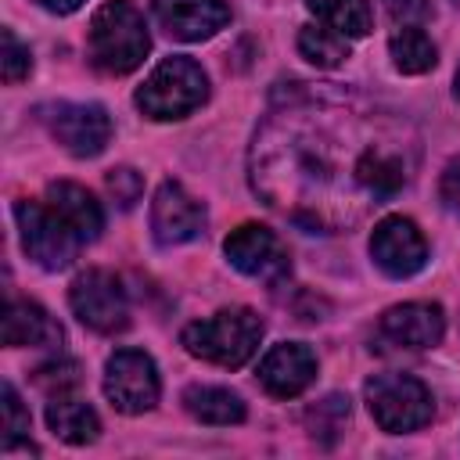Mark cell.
Instances as JSON below:
<instances>
[{
  "mask_svg": "<svg viewBox=\"0 0 460 460\" xmlns=\"http://www.w3.org/2000/svg\"><path fill=\"white\" fill-rule=\"evenodd\" d=\"M183 406L194 420L201 424H241L244 420V402L241 395H234L230 388H216V385H194L183 392Z\"/></svg>",
  "mask_w": 460,
  "mask_h": 460,
  "instance_id": "cell-19",
  "label": "cell"
},
{
  "mask_svg": "<svg viewBox=\"0 0 460 460\" xmlns=\"http://www.w3.org/2000/svg\"><path fill=\"white\" fill-rule=\"evenodd\" d=\"M388 50H392L395 68H399V72H410V75H420V72L435 68V58H438V54H435V43H431L428 32L417 29V25L395 29L392 40H388Z\"/></svg>",
  "mask_w": 460,
  "mask_h": 460,
  "instance_id": "cell-20",
  "label": "cell"
},
{
  "mask_svg": "<svg viewBox=\"0 0 460 460\" xmlns=\"http://www.w3.org/2000/svg\"><path fill=\"white\" fill-rule=\"evenodd\" d=\"M385 7L395 18H424L431 11V0H385Z\"/></svg>",
  "mask_w": 460,
  "mask_h": 460,
  "instance_id": "cell-28",
  "label": "cell"
},
{
  "mask_svg": "<svg viewBox=\"0 0 460 460\" xmlns=\"http://www.w3.org/2000/svg\"><path fill=\"white\" fill-rule=\"evenodd\" d=\"M370 255L388 277H413L428 262V244L413 219L388 216L370 234Z\"/></svg>",
  "mask_w": 460,
  "mask_h": 460,
  "instance_id": "cell-9",
  "label": "cell"
},
{
  "mask_svg": "<svg viewBox=\"0 0 460 460\" xmlns=\"http://www.w3.org/2000/svg\"><path fill=\"white\" fill-rule=\"evenodd\" d=\"M453 90H456V101H460V68H456V83H453Z\"/></svg>",
  "mask_w": 460,
  "mask_h": 460,
  "instance_id": "cell-30",
  "label": "cell"
},
{
  "mask_svg": "<svg viewBox=\"0 0 460 460\" xmlns=\"http://www.w3.org/2000/svg\"><path fill=\"white\" fill-rule=\"evenodd\" d=\"M205 226V205L190 198L176 180H165L151 201V230L158 244H183L194 241Z\"/></svg>",
  "mask_w": 460,
  "mask_h": 460,
  "instance_id": "cell-11",
  "label": "cell"
},
{
  "mask_svg": "<svg viewBox=\"0 0 460 460\" xmlns=\"http://www.w3.org/2000/svg\"><path fill=\"white\" fill-rule=\"evenodd\" d=\"M14 216H18V230H22V248H25V255L36 266L65 270L75 259L79 237L50 205H43V201H18Z\"/></svg>",
  "mask_w": 460,
  "mask_h": 460,
  "instance_id": "cell-5",
  "label": "cell"
},
{
  "mask_svg": "<svg viewBox=\"0 0 460 460\" xmlns=\"http://www.w3.org/2000/svg\"><path fill=\"white\" fill-rule=\"evenodd\" d=\"M40 7H47V11H54V14H72L83 0H36Z\"/></svg>",
  "mask_w": 460,
  "mask_h": 460,
  "instance_id": "cell-29",
  "label": "cell"
},
{
  "mask_svg": "<svg viewBox=\"0 0 460 460\" xmlns=\"http://www.w3.org/2000/svg\"><path fill=\"white\" fill-rule=\"evenodd\" d=\"M47 205L75 230L79 241H93L104 226V212L101 205L93 201V194L79 183H68V180H58L47 187Z\"/></svg>",
  "mask_w": 460,
  "mask_h": 460,
  "instance_id": "cell-16",
  "label": "cell"
},
{
  "mask_svg": "<svg viewBox=\"0 0 460 460\" xmlns=\"http://www.w3.org/2000/svg\"><path fill=\"white\" fill-rule=\"evenodd\" d=\"M47 424L68 446H86L101 431V420H97L93 406L83 402V399H75V395H68V392L50 395V402H47Z\"/></svg>",
  "mask_w": 460,
  "mask_h": 460,
  "instance_id": "cell-18",
  "label": "cell"
},
{
  "mask_svg": "<svg viewBox=\"0 0 460 460\" xmlns=\"http://www.w3.org/2000/svg\"><path fill=\"white\" fill-rule=\"evenodd\" d=\"M58 341H61V327L47 309H40L36 302H7L4 345L18 349V345H58Z\"/></svg>",
  "mask_w": 460,
  "mask_h": 460,
  "instance_id": "cell-17",
  "label": "cell"
},
{
  "mask_svg": "<svg viewBox=\"0 0 460 460\" xmlns=\"http://www.w3.org/2000/svg\"><path fill=\"white\" fill-rule=\"evenodd\" d=\"M4 40V50H0V72H4V83H22L32 68V58H29V47L18 43V36L11 29L0 32Z\"/></svg>",
  "mask_w": 460,
  "mask_h": 460,
  "instance_id": "cell-24",
  "label": "cell"
},
{
  "mask_svg": "<svg viewBox=\"0 0 460 460\" xmlns=\"http://www.w3.org/2000/svg\"><path fill=\"white\" fill-rule=\"evenodd\" d=\"M316 377V356L298 341L273 345L259 363V385L273 399H295L302 395Z\"/></svg>",
  "mask_w": 460,
  "mask_h": 460,
  "instance_id": "cell-12",
  "label": "cell"
},
{
  "mask_svg": "<svg viewBox=\"0 0 460 460\" xmlns=\"http://www.w3.org/2000/svg\"><path fill=\"white\" fill-rule=\"evenodd\" d=\"M438 194L449 208H460V158H453L446 169H442V180H438Z\"/></svg>",
  "mask_w": 460,
  "mask_h": 460,
  "instance_id": "cell-27",
  "label": "cell"
},
{
  "mask_svg": "<svg viewBox=\"0 0 460 460\" xmlns=\"http://www.w3.org/2000/svg\"><path fill=\"white\" fill-rule=\"evenodd\" d=\"M68 302H72V313L79 316V323L97 331V334H115L129 323L126 291H122L119 277L108 273V270L79 273L68 288Z\"/></svg>",
  "mask_w": 460,
  "mask_h": 460,
  "instance_id": "cell-6",
  "label": "cell"
},
{
  "mask_svg": "<svg viewBox=\"0 0 460 460\" xmlns=\"http://www.w3.org/2000/svg\"><path fill=\"white\" fill-rule=\"evenodd\" d=\"M309 11L334 32H341L345 40L367 36L370 32V7L367 0H305Z\"/></svg>",
  "mask_w": 460,
  "mask_h": 460,
  "instance_id": "cell-21",
  "label": "cell"
},
{
  "mask_svg": "<svg viewBox=\"0 0 460 460\" xmlns=\"http://www.w3.org/2000/svg\"><path fill=\"white\" fill-rule=\"evenodd\" d=\"M86 47H90V61L101 72H108V75L133 72L151 50L144 14L126 0H111V4L97 7V14L90 18Z\"/></svg>",
  "mask_w": 460,
  "mask_h": 460,
  "instance_id": "cell-1",
  "label": "cell"
},
{
  "mask_svg": "<svg viewBox=\"0 0 460 460\" xmlns=\"http://www.w3.org/2000/svg\"><path fill=\"white\" fill-rule=\"evenodd\" d=\"M442 331H446V316L435 302L392 305L381 316V334L402 349H431L442 341Z\"/></svg>",
  "mask_w": 460,
  "mask_h": 460,
  "instance_id": "cell-14",
  "label": "cell"
},
{
  "mask_svg": "<svg viewBox=\"0 0 460 460\" xmlns=\"http://www.w3.org/2000/svg\"><path fill=\"white\" fill-rule=\"evenodd\" d=\"M158 25L176 40H208L230 22L226 0H151Z\"/></svg>",
  "mask_w": 460,
  "mask_h": 460,
  "instance_id": "cell-13",
  "label": "cell"
},
{
  "mask_svg": "<svg viewBox=\"0 0 460 460\" xmlns=\"http://www.w3.org/2000/svg\"><path fill=\"white\" fill-rule=\"evenodd\" d=\"M367 406H370V417L377 420V428L392 431V435L417 431L435 413L431 392L410 374H374L367 381Z\"/></svg>",
  "mask_w": 460,
  "mask_h": 460,
  "instance_id": "cell-4",
  "label": "cell"
},
{
  "mask_svg": "<svg viewBox=\"0 0 460 460\" xmlns=\"http://www.w3.org/2000/svg\"><path fill=\"white\" fill-rule=\"evenodd\" d=\"M298 50L316 68H338L349 58V40L327 25H305L298 32Z\"/></svg>",
  "mask_w": 460,
  "mask_h": 460,
  "instance_id": "cell-22",
  "label": "cell"
},
{
  "mask_svg": "<svg viewBox=\"0 0 460 460\" xmlns=\"http://www.w3.org/2000/svg\"><path fill=\"white\" fill-rule=\"evenodd\" d=\"M47 122L54 140L75 158H93L111 140V119L101 104H58Z\"/></svg>",
  "mask_w": 460,
  "mask_h": 460,
  "instance_id": "cell-10",
  "label": "cell"
},
{
  "mask_svg": "<svg viewBox=\"0 0 460 460\" xmlns=\"http://www.w3.org/2000/svg\"><path fill=\"white\" fill-rule=\"evenodd\" d=\"M208 97V79L190 58H165L137 90V108L158 122L190 115Z\"/></svg>",
  "mask_w": 460,
  "mask_h": 460,
  "instance_id": "cell-3",
  "label": "cell"
},
{
  "mask_svg": "<svg viewBox=\"0 0 460 460\" xmlns=\"http://www.w3.org/2000/svg\"><path fill=\"white\" fill-rule=\"evenodd\" d=\"M4 453H11L18 442H29V410L22 406L14 385H4Z\"/></svg>",
  "mask_w": 460,
  "mask_h": 460,
  "instance_id": "cell-23",
  "label": "cell"
},
{
  "mask_svg": "<svg viewBox=\"0 0 460 460\" xmlns=\"http://www.w3.org/2000/svg\"><path fill=\"white\" fill-rule=\"evenodd\" d=\"M108 190L115 194V201H119L122 208H129V205H137V201H140L144 183H140V176H137L129 165H119V169H111V172H108Z\"/></svg>",
  "mask_w": 460,
  "mask_h": 460,
  "instance_id": "cell-25",
  "label": "cell"
},
{
  "mask_svg": "<svg viewBox=\"0 0 460 460\" xmlns=\"http://www.w3.org/2000/svg\"><path fill=\"white\" fill-rule=\"evenodd\" d=\"M158 370L155 359L140 349H119L104 367V395L122 413H144L158 402Z\"/></svg>",
  "mask_w": 460,
  "mask_h": 460,
  "instance_id": "cell-7",
  "label": "cell"
},
{
  "mask_svg": "<svg viewBox=\"0 0 460 460\" xmlns=\"http://www.w3.org/2000/svg\"><path fill=\"white\" fill-rule=\"evenodd\" d=\"M406 183V162L399 151L385 147V144H370L359 162H356V187L374 198V201H385L392 198L395 190H402Z\"/></svg>",
  "mask_w": 460,
  "mask_h": 460,
  "instance_id": "cell-15",
  "label": "cell"
},
{
  "mask_svg": "<svg viewBox=\"0 0 460 460\" xmlns=\"http://www.w3.org/2000/svg\"><path fill=\"white\" fill-rule=\"evenodd\" d=\"M223 248H226V259H230L241 273H248V277H255V280L277 284V280L288 277V270H291V259H288L284 241H280L273 230L259 226V223L237 226V230L226 237Z\"/></svg>",
  "mask_w": 460,
  "mask_h": 460,
  "instance_id": "cell-8",
  "label": "cell"
},
{
  "mask_svg": "<svg viewBox=\"0 0 460 460\" xmlns=\"http://www.w3.org/2000/svg\"><path fill=\"white\" fill-rule=\"evenodd\" d=\"M36 381H40L50 395H61V392L75 388L79 370H75V363H47V367H40V370H36Z\"/></svg>",
  "mask_w": 460,
  "mask_h": 460,
  "instance_id": "cell-26",
  "label": "cell"
},
{
  "mask_svg": "<svg viewBox=\"0 0 460 460\" xmlns=\"http://www.w3.org/2000/svg\"><path fill=\"white\" fill-rule=\"evenodd\" d=\"M453 4H456V7H460V0H453Z\"/></svg>",
  "mask_w": 460,
  "mask_h": 460,
  "instance_id": "cell-31",
  "label": "cell"
},
{
  "mask_svg": "<svg viewBox=\"0 0 460 460\" xmlns=\"http://www.w3.org/2000/svg\"><path fill=\"white\" fill-rule=\"evenodd\" d=\"M262 338V320L252 309H219L183 331V349L216 367H241L252 359Z\"/></svg>",
  "mask_w": 460,
  "mask_h": 460,
  "instance_id": "cell-2",
  "label": "cell"
}]
</instances>
